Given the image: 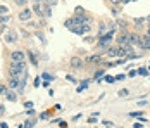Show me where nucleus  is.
<instances>
[{
    "label": "nucleus",
    "mask_w": 150,
    "mask_h": 128,
    "mask_svg": "<svg viewBox=\"0 0 150 128\" xmlns=\"http://www.w3.org/2000/svg\"><path fill=\"white\" fill-rule=\"evenodd\" d=\"M9 73L14 74V76H19V78H28V68H26V61L24 62H17V61H11L9 64Z\"/></svg>",
    "instance_id": "f257e3e1"
},
{
    "label": "nucleus",
    "mask_w": 150,
    "mask_h": 128,
    "mask_svg": "<svg viewBox=\"0 0 150 128\" xmlns=\"http://www.w3.org/2000/svg\"><path fill=\"white\" fill-rule=\"evenodd\" d=\"M112 40H114V31L104 33V35H100V38L97 40V47L102 49V50H107V49L112 45Z\"/></svg>",
    "instance_id": "f03ea898"
},
{
    "label": "nucleus",
    "mask_w": 150,
    "mask_h": 128,
    "mask_svg": "<svg viewBox=\"0 0 150 128\" xmlns=\"http://www.w3.org/2000/svg\"><path fill=\"white\" fill-rule=\"evenodd\" d=\"M69 66H71L73 69H81V68L85 66V61H83L81 57H78V56H73L71 59H69Z\"/></svg>",
    "instance_id": "7ed1b4c3"
},
{
    "label": "nucleus",
    "mask_w": 150,
    "mask_h": 128,
    "mask_svg": "<svg viewBox=\"0 0 150 128\" xmlns=\"http://www.w3.org/2000/svg\"><path fill=\"white\" fill-rule=\"evenodd\" d=\"M26 52L24 50H14V52H11V61H17V62H24L26 61Z\"/></svg>",
    "instance_id": "20e7f679"
},
{
    "label": "nucleus",
    "mask_w": 150,
    "mask_h": 128,
    "mask_svg": "<svg viewBox=\"0 0 150 128\" xmlns=\"http://www.w3.org/2000/svg\"><path fill=\"white\" fill-rule=\"evenodd\" d=\"M90 29H91L90 24H81V26H74L71 31H73V33H76V35H86Z\"/></svg>",
    "instance_id": "39448f33"
},
{
    "label": "nucleus",
    "mask_w": 150,
    "mask_h": 128,
    "mask_svg": "<svg viewBox=\"0 0 150 128\" xmlns=\"http://www.w3.org/2000/svg\"><path fill=\"white\" fill-rule=\"evenodd\" d=\"M5 42L7 43H16L17 42V31L16 29H9L5 33Z\"/></svg>",
    "instance_id": "423d86ee"
},
{
    "label": "nucleus",
    "mask_w": 150,
    "mask_h": 128,
    "mask_svg": "<svg viewBox=\"0 0 150 128\" xmlns=\"http://www.w3.org/2000/svg\"><path fill=\"white\" fill-rule=\"evenodd\" d=\"M17 17H19L23 23H24V21H30V19H31V11L28 9V7H23V11L19 12V16H17Z\"/></svg>",
    "instance_id": "0eeeda50"
},
{
    "label": "nucleus",
    "mask_w": 150,
    "mask_h": 128,
    "mask_svg": "<svg viewBox=\"0 0 150 128\" xmlns=\"http://www.w3.org/2000/svg\"><path fill=\"white\" fill-rule=\"evenodd\" d=\"M33 11H35V14L38 17H43V2H35Z\"/></svg>",
    "instance_id": "6e6552de"
},
{
    "label": "nucleus",
    "mask_w": 150,
    "mask_h": 128,
    "mask_svg": "<svg viewBox=\"0 0 150 128\" xmlns=\"http://www.w3.org/2000/svg\"><path fill=\"white\" fill-rule=\"evenodd\" d=\"M140 38H142V36H140L138 33H129V45H133V47L138 45V47H140Z\"/></svg>",
    "instance_id": "1a4fd4ad"
},
{
    "label": "nucleus",
    "mask_w": 150,
    "mask_h": 128,
    "mask_svg": "<svg viewBox=\"0 0 150 128\" xmlns=\"http://www.w3.org/2000/svg\"><path fill=\"white\" fill-rule=\"evenodd\" d=\"M86 61H88V62H95V64L102 62V52H98V54H93V56H88V57H86Z\"/></svg>",
    "instance_id": "9d476101"
},
{
    "label": "nucleus",
    "mask_w": 150,
    "mask_h": 128,
    "mask_svg": "<svg viewBox=\"0 0 150 128\" xmlns=\"http://www.w3.org/2000/svg\"><path fill=\"white\" fill-rule=\"evenodd\" d=\"M9 87L14 88V90H17V87H19V76L11 74V78H9Z\"/></svg>",
    "instance_id": "9b49d317"
},
{
    "label": "nucleus",
    "mask_w": 150,
    "mask_h": 128,
    "mask_svg": "<svg viewBox=\"0 0 150 128\" xmlns=\"http://www.w3.org/2000/svg\"><path fill=\"white\" fill-rule=\"evenodd\" d=\"M5 99L9 100V102H16V100H17V94L14 92V88H12V90H9V92L5 94Z\"/></svg>",
    "instance_id": "f8f14e48"
},
{
    "label": "nucleus",
    "mask_w": 150,
    "mask_h": 128,
    "mask_svg": "<svg viewBox=\"0 0 150 128\" xmlns=\"http://www.w3.org/2000/svg\"><path fill=\"white\" fill-rule=\"evenodd\" d=\"M105 54L109 57H117V47H112V45H110V47L105 50Z\"/></svg>",
    "instance_id": "ddd939ff"
},
{
    "label": "nucleus",
    "mask_w": 150,
    "mask_h": 128,
    "mask_svg": "<svg viewBox=\"0 0 150 128\" xmlns=\"http://www.w3.org/2000/svg\"><path fill=\"white\" fill-rule=\"evenodd\" d=\"M26 54H28V57H30L31 64H33V66H38V59H36V52H26Z\"/></svg>",
    "instance_id": "4468645a"
},
{
    "label": "nucleus",
    "mask_w": 150,
    "mask_h": 128,
    "mask_svg": "<svg viewBox=\"0 0 150 128\" xmlns=\"http://www.w3.org/2000/svg\"><path fill=\"white\" fill-rule=\"evenodd\" d=\"M43 17H52V7L43 4Z\"/></svg>",
    "instance_id": "2eb2a0df"
},
{
    "label": "nucleus",
    "mask_w": 150,
    "mask_h": 128,
    "mask_svg": "<svg viewBox=\"0 0 150 128\" xmlns=\"http://www.w3.org/2000/svg\"><path fill=\"white\" fill-rule=\"evenodd\" d=\"M133 23H135V28H142L143 23H147V19H145V17H136Z\"/></svg>",
    "instance_id": "dca6fc26"
},
{
    "label": "nucleus",
    "mask_w": 150,
    "mask_h": 128,
    "mask_svg": "<svg viewBox=\"0 0 150 128\" xmlns=\"http://www.w3.org/2000/svg\"><path fill=\"white\" fill-rule=\"evenodd\" d=\"M9 92V87L5 83H0V97H5V94Z\"/></svg>",
    "instance_id": "f3484780"
},
{
    "label": "nucleus",
    "mask_w": 150,
    "mask_h": 128,
    "mask_svg": "<svg viewBox=\"0 0 150 128\" xmlns=\"http://www.w3.org/2000/svg\"><path fill=\"white\" fill-rule=\"evenodd\" d=\"M11 21V16L9 14H0V24H7Z\"/></svg>",
    "instance_id": "a211bd4d"
},
{
    "label": "nucleus",
    "mask_w": 150,
    "mask_h": 128,
    "mask_svg": "<svg viewBox=\"0 0 150 128\" xmlns=\"http://www.w3.org/2000/svg\"><path fill=\"white\" fill-rule=\"evenodd\" d=\"M116 26H117V28L122 31V29H126V26H128V24H126V21H124V19H119V21L116 23Z\"/></svg>",
    "instance_id": "6ab92c4d"
},
{
    "label": "nucleus",
    "mask_w": 150,
    "mask_h": 128,
    "mask_svg": "<svg viewBox=\"0 0 150 128\" xmlns=\"http://www.w3.org/2000/svg\"><path fill=\"white\" fill-rule=\"evenodd\" d=\"M35 125H36V121H35V119H26V121H24V123H23V128H30V127H35Z\"/></svg>",
    "instance_id": "aec40b11"
},
{
    "label": "nucleus",
    "mask_w": 150,
    "mask_h": 128,
    "mask_svg": "<svg viewBox=\"0 0 150 128\" xmlns=\"http://www.w3.org/2000/svg\"><path fill=\"white\" fill-rule=\"evenodd\" d=\"M104 82H107V83H116V76H110V74H105V76H104Z\"/></svg>",
    "instance_id": "412c9836"
},
{
    "label": "nucleus",
    "mask_w": 150,
    "mask_h": 128,
    "mask_svg": "<svg viewBox=\"0 0 150 128\" xmlns=\"http://www.w3.org/2000/svg\"><path fill=\"white\" fill-rule=\"evenodd\" d=\"M42 78H43L45 82H52V80H55V76H52V74H48V73H43Z\"/></svg>",
    "instance_id": "4be33fe9"
},
{
    "label": "nucleus",
    "mask_w": 150,
    "mask_h": 128,
    "mask_svg": "<svg viewBox=\"0 0 150 128\" xmlns=\"http://www.w3.org/2000/svg\"><path fill=\"white\" fill-rule=\"evenodd\" d=\"M64 28H66V29L73 28V19H66V21H64Z\"/></svg>",
    "instance_id": "5701e85b"
},
{
    "label": "nucleus",
    "mask_w": 150,
    "mask_h": 128,
    "mask_svg": "<svg viewBox=\"0 0 150 128\" xmlns=\"http://www.w3.org/2000/svg\"><path fill=\"white\" fill-rule=\"evenodd\" d=\"M117 95H119V97H128V95H129V90L122 88V90H119V92H117Z\"/></svg>",
    "instance_id": "b1692460"
},
{
    "label": "nucleus",
    "mask_w": 150,
    "mask_h": 128,
    "mask_svg": "<svg viewBox=\"0 0 150 128\" xmlns=\"http://www.w3.org/2000/svg\"><path fill=\"white\" fill-rule=\"evenodd\" d=\"M97 116H98V114H95V116H90V118H88V121H86V123H88V125H95V123H97V121H98V119H97Z\"/></svg>",
    "instance_id": "393cba45"
},
{
    "label": "nucleus",
    "mask_w": 150,
    "mask_h": 128,
    "mask_svg": "<svg viewBox=\"0 0 150 128\" xmlns=\"http://www.w3.org/2000/svg\"><path fill=\"white\" fill-rule=\"evenodd\" d=\"M16 5H19V7H26V4H28V0H14Z\"/></svg>",
    "instance_id": "a878e982"
},
{
    "label": "nucleus",
    "mask_w": 150,
    "mask_h": 128,
    "mask_svg": "<svg viewBox=\"0 0 150 128\" xmlns=\"http://www.w3.org/2000/svg\"><path fill=\"white\" fill-rule=\"evenodd\" d=\"M129 116H131V118H142L143 113H142V111H133V113H129Z\"/></svg>",
    "instance_id": "bb28decb"
},
{
    "label": "nucleus",
    "mask_w": 150,
    "mask_h": 128,
    "mask_svg": "<svg viewBox=\"0 0 150 128\" xmlns=\"http://www.w3.org/2000/svg\"><path fill=\"white\" fill-rule=\"evenodd\" d=\"M100 76H104V69H97V71H95V80L100 78Z\"/></svg>",
    "instance_id": "cd10ccee"
},
{
    "label": "nucleus",
    "mask_w": 150,
    "mask_h": 128,
    "mask_svg": "<svg viewBox=\"0 0 150 128\" xmlns=\"http://www.w3.org/2000/svg\"><path fill=\"white\" fill-rule=\"evenodd\" d=\"M138 74H142V76H147V74H149V69L142 68V69H138Z\"/></svg>",
    "instance_id": "c85d7f7f"
},
{
    "label": "nucleus",
    "mask_w": 150,
    "mask_h": 128,
    "mask_svg": "<svg viewBox=\"0 0 150 128\" xmlns=\"http://www.w3.org/2000/svg\"><path fill=\"white\" fill-rule=\"evenodd\" d=\"M0 14H9V9L5 5H0Z\"/></svg>",
    "instance_id": "c756f323"
},
{
    "label": "nucleus",
    "mask_w": 150,
    "mask_h": 128,
    "mask_svg": "<svg viewBox=\"0 0 150 128\" xmlns=\"http://www.w3.org/2000/svg\"><path fill=\"white\" fill-rule=\"evenodd\" d=\"M74 14H85V9H83V7H76Z\"/></svg>",
    "instance_id": "7c9ffc66"
},
{
    "label": "nucleus",
    "mask_w": 150,
    "mask_h": 128,
    "mask_svg": "<svg viewBox=\"0 0 150 128\" xmlns=\"http://www.w3.org/2000/svg\"><path fill=\"white\" fill-rule=\"evenodd\" d=\"M66 80H69V82H71V83H78V80H76V78H73V76H71V74H67V76H66Z\"/></svg>",
    "instance_id": "2f4dec72"
},
{
    "label": "nucleus",
    "mask_w": 150,
    "mask_h": 128,
    "mask_svg": "<svg viewBox=\"0 0 150 128\" xmlns=\"http://www.w3.org/2000/svg\"><path fill=\"white\" fill-rule=\"evenodd\" d=\"M102 125H104V127H114V123H112V121H109V119H104V121H102Z\"/></svg>",
    "instance_id": "473e14b6"
},
{
    "label": "nucleus",
    "mask_w": 150,
    "mask_h": 128,
    "mask_svg": "<svg viewBox=\"0 0 150 128\" xmlns=\"http://www.w3.org/2000/svg\"><path fill=\"white\" fill-rule=\"evenodd\" d=\"M136 74H138V71H136V69H131V71L128 73V76H129V78H135Z\"/></svg>",
    "instance_id": "72a5a7b5"
},
{
    "label": "nucleus",
    "mask_w": 150,
    "mask_h": 128,
    "mask_svg": "<svg viewBox=\"0 0 150 128\" xmlns=\"http://www.w3.org/2000/svg\"><path fill=\"white\" fill-rule=\"evenodd\" d=\"M122 80H126V74H117L116 76V82H122Z\"/></svg>",
    "instance_id": "f704fd0d"
},
{
    "label": "nucleus",
    "mask_w": 150,
    "mask_h": 128,
    "mask_svg": "<svg viewBox=\"0 0 150 128\" xmlns=\"http://www.w3.org/2000/svg\"><path fill=\"white\" fill-rule=\"evenodd\" d=\"M40 119H48V113H47V111H43V113L40 114Z\"/></svg>",
    "instance_id": "c9c22d12"
},
{
    "label": "nucleus",
    "mask_w": 150,
    "mask_h": 128,
    "mask_svg": "<svg viewBox=\"0 0 150 128\" xmlns=\"http://www.w3.org/2000/svg\"><path fill=\"white\" fill-rule=\"evenodd\" d=\"M36 36H38V38H40V40H42V43H47V42H45V36H43V35H42V33H36Z\"/></svg>",
    "instance_id": "e433bc0d"
},
{
    "label": "nucleus",
    "mask_w": 150,
    "mask_h": 128,
    "mask_svg": "<svg viewBox=\"0 0 150 128\" xmlns=\"http://www.w3.org/2000/svg\"><path fill=\"white\" fill-rule=\"evenodd\" d=\"M112 16H119V9L117 7H112Z\"/></svg>",
    "instance_id": "4c0bfd02"
},
{
    "label": "nucleus",
    "mask_w": 150,
    "mask_h": 128,
    "mask_svg": "<svg viewBox=\"0 0 150 128\" xmlns=\"http://www.w3.org/2000/svg\"><path fill=\"white\" fill-rule=\"evenodd\" d=\"M24 107H28V109H31V107H33V102H31V100H28V102H24Z\"/></svg>",
    "instance_id": "58836bf2"
},
{
    "label": "nucleus",
    "mask_w": 150,
    "mask_h": 128,
    "mask_svg": "<svg viewBox=\"0 0 150 128\" xmlns=\"http://www.w3.org/2000/svg\"><path fill=\"white\" fill-rule=\"evenodd\" d=\"M4 113H5V106L0 104V116H4Z\"/></svg>",
    "instance_id": "ea45409f"
},
{
    "label": "nucleus",
    "mask_w": 150,
    "mask_h": 128,
    "mask_svg": "<svg viewBox=\"0 0 150 128\" xmlns=\"http://www.w3.org/2000/svg\"><path fill=\"white\" fill-rule=\"evenodd\" d=\"M109 4H112V5H119L121 0H109Z\"/></svg>",
    "instance_id": "a19ab883"
},
{
    "label": "nucleus",
    "mask_w": 150,
    "mask_h": 128,
    "mask_svg": "<svg viewBox=\"0 0 150 128\" xmlns=\"http://www.w3.org/2000/svg\"><path fill=\"white\" fill-rule=\"evenodd\" d=\"M85 42H88V43H93L95 40H93V36H86V38H85Z\"/></svg>",
    "instance_id": "79ce46f5"
},
{
    "label": "nucleus",
    "mask_w": 150,
    "mask_h": 128,
    "mask_svg": "<svg viewBox=\"0 0 150 128\" xmlns=\"http://www.w3.org/2000/svg\"><path fill=\"white\" fill-rule=\"evenodd\" d=\"M142 127H143V123H136V121L133 123V128H142Z\"/></svg>",
    "instance_id": "37998d69"
},
{
    "label": "nucleus",
    "mask_w": 150,
    "mask_h": 128,
    "mask_svg": "<svg viewBox=\"0 0 150 128\" xmlns=\"http://www.w3.org/2000/svg\"><path fill=\"white\" fill-rule=\"evenodd\" d=\"M54 109H55V111H62V106H60V104H55Z\"/></svg>",
    "instance_id": "c03bdc74"
},
{
    "label": "nucleus",
    "mask_w": 150,
    "mask_h": 128,
    "mask_svg": "<svg viewBox=\"0 0 150 128\" xmlns=\"http://www.w3.org/2000/svg\"><path fill=\"white\" fill-rule=\"evenodd\" d=\"M35 87H36V88H38V87H40V76H38V78H36V80H35Z\"/></svg>",
    "instance_id": "a18cd8bd"
},
{
    "label": "nucleus",
    "mask_w": 150,
    "mask_h": 128,
    "mask_svg": "<svg viewBox=\"0 0 150 128\" xmlns=\"http://www.w3.org/2000/svg\"><path fill=\"white\" fill-rule=\"evenodd\" d=\"M59 127H67V123H66V121H62V119H60V121H59Z\"/></svg>",
    "instance_id": "49530a36"
},
{
    "label": "nucleus",
    "mask_w": 150,
    "mask_h": 128,
    "mask_svg": "<svg viewBox=\"0 0 150 128\" xmlns=\"http://www.w3.org/2000/svg\"><path fill=\"white\" fill-rule=\"evenodd\" d=\"M147 33L150 35V24H147Z\"/></svg>",
    "instance_id": "de8ad7c7"
},
{
    "label": "nucleus",
    "mask_w": 150,
    "mask_h": 128,
    "mask_svg": "<svg viewBox=\"0 0 150 128\" xmlns=\"http://www.w3.org/2000/svg\"><path fill=\"white\" fill-rule=\"evenodd\" d=\"M145 19H147V23H149V24H150V16H147V17H145Z\"/></svg>",
    "instance_id": "09e8293b"
},
{
    "label": "nucleus",
    "mask_w": 150,
    "mask_h": 128,
    "mask_svg": "<svg viewBox=\"0 0 150 128\" xmlns=\"http://www.w3.org/2000/svg\"><path fill=\"white\" fill-rule=\"evenodd\" d=\"M147 69H150V61H149V66H147Z\"/></svg>",
    "instance_id": "8fccbe9b"
},
{
    "label": "nucleus",
    "mask_w": 150,
    "mask_h": 128,
    "mask_svg": "<svg viewBox=\"0 0 150 128\" xmlns=\"http://www.w3.org/2000/svg\"><path fill=\"white\" fill-rule=\"evenodd\" d=\"M33 2H43V0H33Z\"/></svg>",
    "instance_id": "3c124183"
},
{
    "label": "nucleus",
    "mask_w": 150,
    "mask_h": 128,
    "mask_svg": "<svg viewBox=\"0 0 150 128\" xmlns=\"http://www.w3.org/2000/svg\"><path fill=\"white\" fill-rule=\"evenodd\" d=\"M129 2H136V0H129Z\"/></svg>",
    "instance_id": "603ef678"
}]
</instances>
